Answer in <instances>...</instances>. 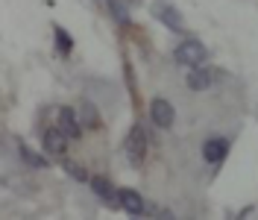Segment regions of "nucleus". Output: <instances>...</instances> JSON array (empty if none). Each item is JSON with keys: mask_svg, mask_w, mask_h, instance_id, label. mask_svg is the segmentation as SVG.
<instances>
[{"mask_svg": "<svg viewBox=\"0 0 258 220\" xmlns=\"http://www.w3.org/2000/svg\"><path fill=\"white\" fill-rule=\"evenodd\" d=\"M209 59V50L200 38H185L179 41L176 50H173V62L182 65V68H197V65H206Z\"/></svg>", "mask_w": 258, "mask_h": 220, "instance_id": "1", "label": "nucleus"}, {"mask_svg": "<svg viewBox=\"0 0 258 220\" xmlns=\"http://www.w3.org/2000/svg\"><path fill=\"white\" fill-rule=\"evenodd\" d=\"M123 153H126L129 164H141L147 156V132L141 124H135L132 129H129L126 141H123Z\"/></svg>", "mask_w": 258, "mask_h": 220, "instance_id": "2", "label": "nucleus"}, {"mask_svg": "<svg viewBox=\"0 0 258 220\" xmlns=\"http://www.w3.org/2000/svg\"><path fill=\"white\" fill-rule=\"evenodd\" d=\"M150 12H153V18H156V21H161L167 30H173V32L185 30V21H182V15H179V9L173 6V3H167V0H153Z\"/></svg>", "mask_w": 258, "mask_h": 220, "instance_id": "3", "label": "nucleus"}, {"mask_svg": "<svg viewBox=\"0 0 258 220\" xmlns=\"http://www.w3.org/2000/svg\"><path fill=\"white\" fill-rule=\"evenodd\" d=\"M150 121H153L156 129H170L173 121H176V109H173V103L156 97V100L150 103Z\"/></svg>", "mask_w": 258, "mask_h": 220, "instance_id": "4", "label": "nucleus"}, {"mask_svg": "<svg viewBox=\"0 0 258 220\" xmlns=\"http://www.w3.org/2000/svg\"><path fill=\"white\" fill-rule=\"evenodd\" d=\"M56 126L62 129L71 141L82 138V121H80V112H77V109H68V106L59 109V112H56Z\"/></svg>", "mask_w": 258, "mask_h": 220, "instance_id": "5", "label": "nucleus"}, {"mask_svg": "<svg viewBox=\"0 0 258 220\" xmlns=\"http://www.w3.org/2000/svg\"><path fill=\"white\" fill-rule=\"evenodd\" d=\"M217 71L214 68H209V65H197V68H191L188 71V88L191 91H206V88H211L214 82H217Z\"/></svg>", "mask_w": 258, "mask_h": 220, "instance_id": "6", "label": "nucleus"}, {"mask_svg": "<svg viewBox=\"0 0 258 220\" xmlns=\"http://www.w3.org/2000/svg\"><path fill=\"white\" fill-rule=\"evenodd\" d=\"M68 135H64L59 126H50V129H44L41 132V147H44V153H50V156H64L68 153Z\"/></svg>", "mask_w": 258, "mask_h": 220, "instance_id": "7", "label": "nucleus"}, {"mask_svg": "<svg viewBox=\"0 0 258 220\" xmlns=\"http://www.w3.org/2000/svg\"><path fill=\"white\" fill-rule=\"evenodd\" d=\"M226 153H229V138H223V135H211V138L203 141V158L209 164H220Z\"/></svg>", "mask_w": 258, "mask_h": 220, "instance_id": "8", "label": "nucleus"}, {"mask_svg": "<svg viewBox=\"0 0 258 220\" xmlns=\"http://www.w3.org/2000/svg\"><path fill=\"white\" fill-rule=\"evenodd\" d=\"M117 205H120L126 214H144L147 211L144 197H141L138 191H132V188H120L117 191Z\"/></svg>", "mask_w": 258, "mask_h": 220, "instance_id": "9", "label": "nucleus"}, {"mask_svg": "<svg viewBox=\"0 0 258 220\" xmlns=\"http://www.w3.org/2000/svg\"><path fill=\"white\" fill-rule=\"evenodd\" d=\"M88 185H91V191H94L106 205H117V191H114V185L106 179V176H91Z\"/></svg>", "mask_w": 258, "mask_h": 220, "instance_id": "10", "label": "nucleus"}, {"mask_svg": "<svg viewBox=\"0 0 258 220\" xmlns=\"http://www.w3.org/2000/svg\"><path fill=\"white\" fill-rule=\"evenodd\" d=\"M106 9H109V15L117 27H123V30L132 27V18H129V9L123 6V0H106Z\"/></svg>", "mask_w": 258, "mask_h": 220, "instance_id": "11", "label": "nucleus"}, {"mask_svg": "<svg viewBox=\"0 0 258 220\" xmlns=\"http://www.w3.org/2000/svg\"><path fill=\"white\" fill-rule=\"evenodd\" d=\"M53 35H56V56L59 59H68L71 56V50H74V35L64 30V27H53Z\"/></svg>", "mask_w": 258, "mask_h": 220, "instance_id": "12", "label": "nucleus"}, {"mask_svg": "<svg viewBox=\"0 0 258 220\" xmlns=\"http://www.w3.org/2000/svg\"><path fill=\"white\" fill-rule=\"evenodd\" d=\"M18 156H21V161L24 164H30V168H35V171H41V168H47V158L38 156L35 150H30L24 141H18Z\"/></svg>", "mask_w": 258, "mask_h": 220, "instance_id": "13", "label": "nucleus"}, {"mask_svg": "<svg viewBox=\"0 0 258 220\" xmlns=\"http://www.w3.org/2000/svg\"><path fill=\"white\" fill-rule=\"evenodd\" d=\"M80 121H82V126H88V129H100V115H97V106L94 103H82L80 106Z\"/></svg>", "mask_w": 258, "mask_h": 220, "instance_id": "14", "label": "nucleus"}, {"mask_svg": "<svg viewBox=\"0 0 258 220\" xmlns=\"http://www.w3.org/2000/svg\"><path fill=\"white\" fill-rule=\"evenodd\" d=\"M62 171L68 173L74 182H88V179H91V176L85 173V168H82V164H77V161H71V158H64V161H62Z\"/></svg>", "mask_w": 258, "mask_h": 220, "instance_id": "15", "label": "nucleus"}]
</instances>
